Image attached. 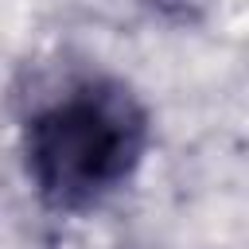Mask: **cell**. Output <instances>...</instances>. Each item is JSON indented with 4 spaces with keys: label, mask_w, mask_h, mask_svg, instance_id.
Returning a JSON list of instances; mask_svg holds the SVG:
<instances>
[{
    "label": "cell",
    "mask_w": 249,
    "mask_h": 249,
    "mask_svg": "<svg viewBox=\"0 0 249 249\" xmlns=\"http://www.w3.org/2000/svg\"><path fill=\"white\" fill-rule=\"evenodd\" d=\"M144 109L121 86H82L27 124V175L43 202L82 210L121 187L140 163Z\"/></svg>",
    "instance_id": "obj_1"
},
{
    "label": "cell",
    "mask_w": 249,
    "mask_h": 249,
    "mask_svg": "<svg viewBox=\"0 0 249 249\" xmlns=\"http://www.w3.org/2000/svg\"><path fill=\"white\" fill-rule=\"evenodd\" d=\"M148 4L163 16H171V19H195L210 0H148Z\"/></svg>",
    "instance_id": "obj_2"
}]
</instances>
